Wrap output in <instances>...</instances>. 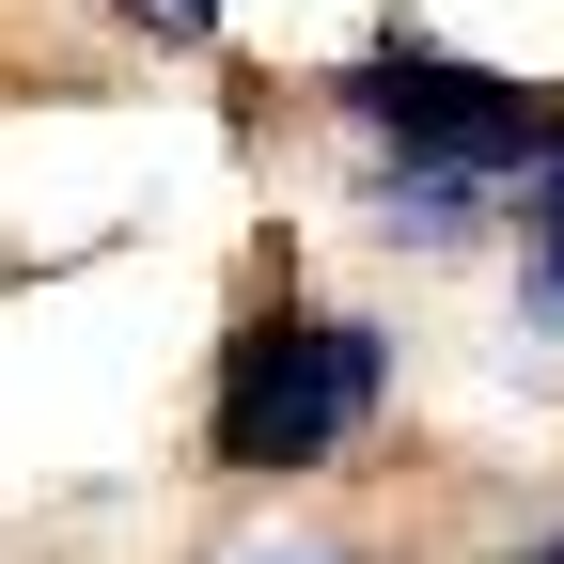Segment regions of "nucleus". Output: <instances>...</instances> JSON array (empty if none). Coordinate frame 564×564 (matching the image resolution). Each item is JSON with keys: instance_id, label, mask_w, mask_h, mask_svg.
<instances>
[{"instance_id": "f257e3e1", "label": "nucleus", "mask_w": 564, "mask_h": 564, "mask_svg": "<svg viewBox=\"0 0 564 564\" xmlns=\"http://www.w3.org/2000/svg\"><path fill=\"white\" fill-rule=\"evenodd\" d=\"M392 392H408V345L361 299L267 282L220 329V361H204V470L220 486H314V470L392 440Z\"/></svg>"}, {"instance_id": "f03ea898", "label": "nucleus", "mask_w": 564, "mask_h": 564, "mask_svg": "<svg viewBox=\"0 0 564 564\" xmlns=\"http://www.w3.org/2000/svg\"><path fill=\"white\" fill-rule=\"evenodd\" d=\"M329 141L345 158H408V173H470V188H533L564 158V79H502V63H470L440 47L423 17H392L377 47H345L329 79H314Z\"/></svg>"}, {"instance_id": "7ed1b4c3", "label": "nucleus", "mask_w": 564, "mask_h": 564, "mask_svg": "<svg viewBox=\"0 0 564 564\" xmlns=\"http://www.w3.org/2000/svg\"><path fill=\"white\" fill-rule=\"evenodd\" d=\"M502 299H518V345H533V361H564V158L518 188V220H502Z\"/></svg>"}, {"instance_id": "20e7f679", "label": "nucleus", "mask_w": 564, "mask_h": 564, "mask_svg": "<svg viewBox=\"0 0 564 564\" xmlns=\"http://www.w3.org/2000/svg\"><path fill=\"white\" fill-rule=\"evenodd\" d=\"M79 17H95L110 47H158V63H188V47H220V17H236V0H79Z\"/></svg>"}, {"instance_id": "39448f33", "label": "nucleus", "mask_w": 564, "mask_h": 564, "mask_svg": "<svg viewBox=\"0 0 564 564\" xmlns=\"http://www.w3.org/2000/svg\"><path fill=\"white\" fill-rule=\"evenodd\" d=\"M486 564H564V518H533L518 549H486Z\"/></svg>"}, {"instance_id": "423d86ee", "label": "nucleus", "mask_w": 564, "mask_h": 564, "mask_svg": "<svg viewBox=\"0 0 564 564\" xmlns=\"http://www.w3.org/2000/svg\"><path fill=\"white\" fill-rule=\"evenodd\" d=\"M220 564H361V549H220Z\"/></svg>"}]
</instances>
